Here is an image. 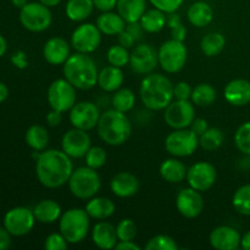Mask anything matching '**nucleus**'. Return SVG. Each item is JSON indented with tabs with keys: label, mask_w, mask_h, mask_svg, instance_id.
I'll use <instances>...</instances> for the list:
<instances>
[{
	"label": "nucleus",
	"mask_w": 250,
	"mask_h": 250,
	"mask_svg": "<svg viewBox=\"0 0 250 250\" xmlns=\"http://www.w3.org/2000/svg\"><path fill=\"white\" fill-rule=\"evenodd\" d=\"M72 159L63 150L45 149L36 160V175L39 183L49 189H56L70 180L73 172Z\"/></svg>",
	"instance_id": "obj_1"
},
{
	"label": "nucleus",
	"mask_w": 250,
	"mask_h": 250,
	"mask_svg": "<svg viewBox=\"0 0 250 250\" xmlns=\"http://www.w3.org/2000/svg\"><path fill=\"white\" fill-rule=\"evenodd\" d=\"M139 97L146 109L161 111L168 106L173 98V83L161 73L151 72L146 75L139 87Z\"/></svg>",
	"instance_id": "obj_2"
},
{
	"label": "nucleus",
	"mask_w": 250,
	"mask_h": 250,
	"mask_svg": "<svg viewBox=\"0 0 250 250\" xmlns=\"http://www.w3.org/2000/svg\"><path fill=\"white\" fill-rule=\"evenodd\" d=\"M63 77L80 90H89L98 84L99 70L89 54H71L62 65Z\"/></svg>",
	"instance_id": "obj_3"
},
{
	"label": "nucleus",
	"mask_w": 250,
	"mask_h": 250,
	"mask_svg": "<svg viewBox=\"0 0 250 250\" xmlns=\"http://www.w3.org/2000/svg\"><path fill=\"white\" fill-rule=\"evenodd\" d=\"M97 131L100 139L107 146H120L131 137L132 124L125 112L112 107L100 115Z\"/></svg>",
	"instance_id": "obj_4"
},
{
	"label": "nucleus",
	"mask_w": 250,
	"mask_h": 250,
	"mask_svg": "<svg viewBox=\"0 0 250 250\" xmlns=\"http://www.w3.org/2000/svg\"><path fill=\"white\" fill-rule=\"evenodd\" d=\"M90 229V216L85 209L71 208L62 212L59 220V231L68 244H78L87 238Z\"/></svg>",
	"instance_id": "obj_5"
},
{
	"label": "nucleus",
	"mask_w": 250,
	"mask_h": 250,
	"mask_svg": "<svg viewBox=\"0 0 250 250\" xmlns=\"http://www.w3.org/2000/svg\"><path fill=\"white\" fill-rule=\"evenodd\" d=\"M97 171L87 165L75 168L67 182L71 194L81 200L95 197L102 189V178Z\"/></svg>",
	"instance_id": "obj_6"
},
{
	"label": "nucleus",
	"mask_w": 250,
	"mask_h": 250,
	"mask_svg": "<svg viewBox=\"0 0 250 250\" xmlns=\"http://www.w3.org/2000/svg\"><path fill=\"white\" fill-rule=\"evenodd\" d=\"M159 66L166 73H177L186 66L188 60L187 46L183 42L168 39L158 49Z\"/></svg>",
	"instance_id": "obj_7"
},
{
	"label": "nucleus",
	"mask_w": 250,
	"mask_h": 250,
	"mask_svg": "<svg viewBox=\"0 0 250 250\" xmlns=\"http://www.w3.org/2000/svg\"><path fill=\"white\" fill-rule=\"evenodd\" d=\"M20 22L27 31L39 33L44 32L53 23V14L50 7L39 1L27 2L20 9Z\"/></svg>",
	"instance_id": "obj_8"
},
{
	"label": "nucleus",
	"mask_w": 250,
	"mask_h": 250,
	"mask_svg": "<svg viewBox=\"0 0 250 250\" xmlns=\"http://www.w3.org/2000/svg\"><path fill=\"white\" fill-rule=\"evenodd\" d=\"M199 148V137L190 128L173 129L165 138V149L171 156L187 158Z\"/></svg>",
	"instance_id": "obj_9"
},
{
	"label": "nucleus",
	"mask_w": 250,
	"mask_h": 250,
	"mask_svg": "<svg viewBox=\"0 0 250 250\" xmlns=\"http://www.w3.org/2000/svg\"><path fill=\"white\" fill-rule=\"evenodd\" d=\"M46 99L50 109L58 110L60 112H68L73 105L77 103L76 87L71 84L65 77L53 81L49 85Z\"/></svg>",
	"instance_id": "obj_10"
},
{
	"label": "nucleus",
	"mask_w": 250,
	"mask_h": 250,
	"mask_svg": "<svg viewBox=\"0 0 250 250\" xmlns=\"http://www.w3.org/2000/svg\"><path fill=\"white\" fill-rule=\"evenodd\" d=\"M102 34L97 24L83 22L72 32L70 44L77 53L92 54L102 44Z\"/></svg>",
	"instance_id": "obj_11"
},
{
	"label": "nucleus",
	"mask_w": 250,
	"mask_h": 250,
	"mask_svg": "<svg viewBox=\"0 0 250 250\" xmlns=\"http://www.w3.org/2000/svg\"><path fill=\"white\" fill-rule=\"evenodd\" d=\"M164 111V120L172 129L189 128L195 119V105L190 100L173 99Z\"/></svg>",
	"instance_id": "obj_12"
},
{
	"label": "nucleus",
	"mask_w": 250,
	"mask_h": 250,
	"mask_svg": "<svg viewBox=\"0 0 250 250\" xmlns=\"http://www.w3.org/2000/svg\"><path fill=\"white\" fill-rule=\"evenodd\" d=\"M36 221L33 210L26 207H16L5 214L4 227L11 236L22 237L33 229Z\"/></svg>",
	"instance_id": "obj_13"
},
{
	"label": "nucleus",
	"mask_w": 250,
	"mask_h": 250,
	"mask_svg": "<svg viewBox=\"0 0 250 250\" xmlns=\"http://www.w3.org/2000/svg\"><path fill=\"white\" fill-rule=\"evenodd\" d=\"M158 50L146 43L134 46L129 55V67L137 75H149L158 67Z\"/></svg>",
	"instance_id": "obj_14"
},
{
	"label": "nucleus",
	"mask_w": 250,
	"mask_h": 250,
	"mask_svg": "<svg viewBox=\"0 0 250 250\" xmlns=\"http://www.w3.org/2000/svg\"><path fill=\"white\" fill-rule=\"evenodd\" d=\"M68 112H70L68 119L72 127L83 129V131H90L95 128L102 115L97 104L87 102V100L76 103Z\"/></svg>",
	"instance_id": "obj_15"
},
{
	"label": "nucleus",
	"mask_w": 250,
	"mask_h": 250,
	"mask_svg": "<svg viewBox=\"0 0 250 250\" xmlns=\"http://www.w3.org/2000/svg\"><path fill=\"white\" fill-rule=\"evenodd\" d=\"M217 180L216 167L209 161H198L187 171L188 186L199 192H207Z\"/></svg>",
	"instance_id": "obj_16"
},
{
	"label": "nucleus",
	"mask_w": 250,
	"mask_h": 250,
	"mask_svg": "<svg viewBox=\"0 0 250 250\" xmlns=\"http://www.w3.org/2000/svg\"><path fill=\"white\" fill-rule=\"evenodd\" d=\"M92 146V139L88 131L72 127L65 132L61 139V150L65 151L71 159L84 158Z\"/></svg>",
	"instance_id": "obj_17"
},
{
	"label": "nucleus",
	"mask_w": 250,
	"mask_h": 250,
	"mask_svg": "<svg viewBox=\"0 0 250 250\" xmlns=\"http://www.w3.org/2000/svg\"><path fill=\"white\" fill-rule=\"evenodd\" d=\"M176 209L186 219H195L204 210L202 192L192 187L183 188L176 195Z\"/></svg>",
	"instance_id": "obj_18"
},
{
	"label": "nucleus",
	"mask_w": 250,
	"mask_h": 250,
	"mask_svg": "<svg viewBox=\"0 0 250 250\" xmlns=\"http://www.w3.org/2000/svg\"><path fill=\"white\" fill-rule=\"evenodd\" d=\"M241 234L231 226H217L210 232L209 243L216 250H236L241 247Z\"/></svg>",
	"instance_id": "obj_19"
},
{
	"label": "nucleus",
	"mask_w": 250,
	"mask_h": 250,
	"mask_svg": "<svg viewBox=\"0 0 250 250\" xmlns=\"http://www.w3.org/2000/svg\"><path fill=\"white\" fill-rule=\"evenodd\" d=\"M71 44L61 37L48 39L43 46V58L54 66L63 65L71 55Z\"/></svg>",
	"instance_id": "obj_20"
},
{
	"label": "nucleus",
	"mask_w": 250,
	"mask_h": 250,
	"mask_svg": "<svg viewBox=\"0 0 250 250\" xmlns=\"http://www.w3.org/2000/svg\"><path fill=\"white\" fill-rule=\"evenodd\" d=\"M141 182L136 175L127 171L116 173L110 181V189L117 198H131L138 193Z\"/></svg>",
	"instance_id": "obj_21"
},
{
	"label": "nucleus",
	"mask_w": 250,
	"mask_h": 250,
	"mask_svg": "<svg viewBox=\"0 0 250 250\" xmlns=\"http://www.w3.org/2000/svg\"><path fill=\"white\" fill-rule=\"evenodd\" d=\"M224 97L233 106H244L250 103V82L243 78L229 81L224 89Z\"/></svg>",
	"instance_id": "obj_22"
},
{
	"label": "nucleus",
	"mask_w": 250,
	"mask_h": 250,
	"mask_svg": "<svg viewBox=\"0 0 250 250\" xmlns=\"http://www.w3.org/2000/svg\"><path fill=\"white\" fill-rule=\"evenodd\" d=\"M92 241L97 248L103 250L115 249L119 238H117L116 227L106 221H99L92 229Z\"/></svg>",
	"instance_id": "obj_23"
},
{
	"label": "nucleus",
	"mask_w": 250,
	"mask_h": 250,
	"mask_svg": "<svg viewBox=\"0 0 250 250\" xmlns=\"http://www.w3.org/2000/svg\"><path fill=\"white\" fill-rule=\"evenodd\" d=\"M84 209L90 216V219L103 221V220H107L114 215V212L116 211V205L110 198L95 195V197L88 199Z\"/></svg>",
	"instance_id": "obj_24"
},
{
	"label": "nucleus",
	"mask_w": 250,
	"mask_h": 250,
	"mask_svg": "<svg viewBox=\"0 0 250 250\" xmlns=\"http://www.w3.org/2000/svg\"><path fill=\"white\" fill-rule=\"evenodd\" d=\"M187 166L178 158H168L161 163L159 173L168 183H181L187 178Z\"/></svg>",
	"instance_id": "obj_25"
},
{
	"label": "nucleus",
	"mask_w": 250,
	"mask_h": 250,
	"mask_svg": "<svg viewBox=\"0 0 250 250\" xmlns=\"http://www.w3.org/2000/svg\"><path fill=\"white\" fill-rule=\"evenodd\" d=\"M187 19L192 26L197 28H203L208 26L214 20V9L207 1H195L188 7Z\"/></svg>",
	"instance_id": "obj_26"
},
{
	"label": "nucleus",
	"mask_w": 250,
	"mask_h": 250,
	"mask_svg": "<svg viewBox=\"0 0 250 250\" xmlns=\"http://www.w3.org/2000/svg\"><path fill=\"white\" fill-rule=\"evenodd\" d=\"M125 82V75L122 72V68L116 66L109 65L106 67L102 68L98 76V85L102 88L104 92L114 93L122 87Z\"/></svg>",
	"instance_id": "obj_27"
},
{
	"label": "nucleus",
	"mask_w": 250,
	"mask_h": 250,
	"mask_svg": "<svg viewBox=\"0 0 250 250\" xmlns=\"http://www.w3.org/2000/svg\"><path fill=\"white\" fill-rule=\"evenodd\" d=\"M34 217L41 224L50 225L59 221L62 215L60 204L53 199H43L33 208Z\"/></svg>",
	"instance_id": "obj_28"
},
{
	"label": "nucleus",
	"mask_w": 250,
	"mask_h": 250,
	"mask_svg": "<svg viewBox=\"0 0 250 250\" xmlns=\"http://www.w3.org/2000/svg\"><path fill=\"white\" fill-rule=\"evenodd\" d=\"M98 28L105 36H119L126 28V21L121 17L119 12L106 11L102 12L98 16L97 23Z\"/></svg>",
	"instance_id": "obj_29"
},
{
	"label": "nucleus",
	"mask_w": 250,
	"mask_h": 250,
	"mask_svg": "<svg viewBox=\"0 0 250 250\" xmlns=\"http://www.w3.org/2000/svg\"><path fill=\"white\" fill-rule=\"evenodd\" d=\"M146 1L148 0H117L116 10L126 23L139 22L146 11Z\"/></svg>",
	"instance_id": "obj_30"
},
{
	"label": "nucleus",
	"mask_w": 250,
	"mask_h": 250,
	"mask_svg": "<svg viewBox=\"0 0 250 250\" xmlns=\"http://www.w3.org/2000/svg\"><path fill=\"white\" fill-rule=\"evenodd\" d=\"M93 0H67L65 14L72 22H84L94 11Z\"/></svg>",
	"instance_id": "obj_31"
},
{
	"label": "nucleus",
	"mask_w": 250,
	"mask_h": 250,
	"mask_svg": "<svg viewBox=\"0 0 250 250\" xmlns=\"http://www.w3.org/2000/svg\"><path fill=\"white\" fill-rule=\"evenodd\" d=\"M166 16L167 14L155 7L149 10L146 9V11L139 20V23L146 33H159L166 26Z\"/></svg>",
	"instance_id": "obj_32"
},
{
	"label": "nucleus",
	"mask_w": 250,
	"mask_h": 250,
	"mask_svg": "<svg viewBox=\"0 0 250 250\" xmlns=\"http://www.w3.org/2000/svg\"><path fill=\"white\" fill-rule=\"evenodd\" d=\"M26 143L32 150L43 151L48 148L49 144V133L45 127L41 125H33L29 127L24 134Z\"/></svg>",
	"instance_id": "obj_33"
},
{
	"label": "nucleus",
	"mask_w": 250,
	"mask_h": 250,
	"mask_svg": "<svg viewBox=\"0 0 250 250\" xmlns=\"http://www.w3.org/2000/svg\"><path fill=\"white\" fill-rule=\"evenodd\" d=\"M226 46V38L220 32H210L203 37L200 42V49L208 58L220 55Z\"/></svg>",
	"instance_id": "obj_34"
},
{
	"label": "nucleus",
	"mask_w": 250,
	"mask_h": 250,
	"mask_svg": "<svg viewBox=\"0 0 250 250\" xmlns=\"http://www.w3.org/2000/svg\"><path fill=\"white\" fill-rule=\"evenodd\" d=\"M217 98L216 89L210 83H199L193 88L190 102L195 106L205 107L214 104Z\"/></svg>",
	"instance_id": "obj_35"
},
{
	"label": "nucleus",
	"mask_w": 250,
	"mask_h": 250,
	"mask_svg": "<svg viewBox=\"0 0 250 250\" xmlns=\"http://www.w3.org/2000/svg\"><path fill=\"white\" fill-rule=\"evenodd\" d=\"M111 105L114 109L121 112H128L136 105V94L129 88H120L114 92L111 98Z\"/></svg>",
	"instance_id": "obj_36"
},
{
	"label": "nucleus",
	"mask_w": 250,
	"mask_h": 250,
	"mask_svg": "<svg viewBox=\"0 0 250 250\" xmlns=\"http://www.w3.org/2000/svg\"><path fill=\"white\" fill-rule=\"evenodd\" d=\"M224 132L217 127H209L199 136V146L205 151H215L224 143Z\"/></svg>",
	"instance_id": "obj_37"
},
{
	"label": "nucleus",
	"mask_w": 250,
	"mask_h": 250,
	"mask_svg": "<svg viewBox=\"0 0 250 250\" xmlns=\"http://www.w3.org/2000/svg\"><path fill=\"white\" fill-rule=\"evenodd\" d=\"M232 205L238 214L250 216V185H244L234 192Z\"/></svg>",
	"instance_id": "obj_38"
},
{
	"label": "nucleus",
	"mask_w": 250,
	"mask_h": 250,
	"mask_svg": "<svg viewBox=\"0 0 250 250\" xmlns=\"http://www.w3.org/2000/svg\"><path fill=\"white\" fill-rule=\"evenodd\" d=\"M129 55L131 53L128 49L117 44V45L110 46L106 53V60L109 65L122 68L126 65H129Z\"/></svg>",
	"instance_id": "obj_39"
},
{
	"label": "nucleus",
	"mask_w": 250,
	"mask_h": 250,
	"mask_svg": "<svg viewBox=\"0 0 250 250\" xmlns=\"http://www.w3.org/2000/svg\"><path fill=\"white\" fill-rule=\"evenodd\" d=\"M146 250H178L177 242L167 234H156L151 237L146 244Z\"/></svg>",
	"instance_id": "obj_40"
},
{
	"label": "nucleus",
	"mask_w": 250,
	"mask_h": 250,
	"mask_svg": "<svg viewBox=\"0 0 250 250\" xmlns=\"http://www.w3.org/2000/svg\"><path fill=\"white\" fill-rule=\"evenodd\" d=\"M234 143L242 154L250 156V121L244 122L237 128L234 133Z\"/></svg>",
	"instance_id": "obj_41"
},
{
	"label": "nucleus",
	"mask_w": 250,
	"mask_h": 250,
	"mask_svg": "<svg viewBox=\"0 0 250 250\" xmlns=\"http://www.w3.org/2000/svg\"><path fill=\"white\" fill-rule=\"evenodd\" d=\"M85 165L94 170H99L106 164L107 154L106 150L102 146H90L89 150L87 151L84 156Z\"/></svg>",
	"instance_id": "obj_42"
},
{
	"label": "nucleus",
	"mask_w": 250,
	"mask_h": 250,
	"mask_svg": "<svg viewBox=\"0 0 250 250\" xmlns=\"http://www.w3.org/2000/svg\"><path fill=\"white\" fill-rule=\"evenodd\" d=\"M116 233L119 241H134L138 233L136 222L131 219H122L117 224Z\"/></svg>",
	"instance_id": "obj_43"
},
{
	"label": "nucleus",
	"mask_w": 250,
	"mask_h": 250,
	"mask_svg": "<svg viewBox=\"0 0 250 250\" xmlns=\"http://www.w3.org/2000/svg\"><path fill=\"white\" fill-rule=\"evenodd\" d=\"M67 241L60 232L49 234L45 241H44V248L46 250H65L67 249Z\"/></svg>",
	"instance_id": "obj_44"
},
{
	"label": "nucleus",
	"mask_w": 250,
	"mask_h": 250,
	"mask_svg": "<svg viewBox=\"0 0 250 250\" xmlns=\"http://www.w3.org/2000/svg\"><path fill=\"white\" fill-rule=\"evenodd\" d=\"M155 9L161 10L165 14H171V12H176L185 0H148Z\"/></svg>",
	"instance_id": "obj_45"
},
{
	"label": "nucleus",
	"mask_w": 250,
	"mask_h": 250,
	"mask_svg": "<svg viewBox=\"0 0 250 250\" xmlns=\"http://www.w3.org/2000/svg\"><path fill=\"white\" fill-rule=\"evenodd\" d=\"M193 88L188 82H178L173 84V98L177 100H190Z\"/></svg>",
	"instance_id": "obj_46"
},
{
	"label": "nucleus",
	"mask_w": 250,
	"mask_h": 250,
	"mask_svg": "<svg viewBox=\"0 0 250 250\" xmlns=\"http://www.w3.org/2000/svg\"><path fill=\"white\" fill-rule=\"evenodd\" d=\"M93 4L100 12L114 11V9H116L117 0H93Z\"/></svg>",
	"instance_id": "obj_47"
},
{
	"label": "nucleus",
	"mask_w": 250,
	"mask_h": 250,
	"mask_svg": "<svg viewBox=\"0 0 250 250\" xmlns=\"http://www.w3.org/2000/svg\"><path fill=\"white\" fill-rule=\"evenodd\" d=\"M11 62L14 63L15 67L17 68H26L28 65V60H27V55L24 51L17 50L12 54Z\"/></svg>",
	"instance_id": "obj_48"
},
{
	"label": "nucleus",
	"mask_w": 250,
	"mask_h": 250,
	"mask_svg": "<svg viewBox=\"0 0 250 250\" xmlns=\"http://www.w3.org/2000/svg\"><path fill=\"white\" fill-rule=\"evenodd\" d=\"M189 128L197 134L198 137L202 136L204 132H207V129L209 128V125H208V121L205 119H200V117H195L194 121L192 122V125L189 126Z\"/></svg>",
	"instance_id": "obj_49"
},
{
	"label": "nucleus",
	"mask_w": 250,
	"mask_h": 250,
	"mask_svg": "<svg viewBox=\"0 0 250 250\" xmlns=\"http://www.w3.org/2000/svg\"><path fill=\"white\" fill-rule=\"evenodd\" d=\"M117 37H119L120 45L125 46V48H127V49L133 48L134 44H136V42H137L136 39H134V37L132 36L128 31H126V28H125L124 31H122Z\"/></svg>",
	"instance_id": "obj_50"
},
{
	"label": "nucleus",
	"mask_w": 250,
	"mask_h": 250,
	"mask_svg": "<svg viewBox=\"0 0 250 250\" xmlns=\"http://www.w3.org/2000/svg\"><path fill=\"white\" fill-rule=\"evenodd\" d=\"M45 120H46V124H48V126L58 127L59 125L62 122V112L58 111V110L51 109L50 111L46 114Z\"/></svg>",
	"instance_id": "obj_51"
},
{
	"label": "nucleus",
	"mask_w": 250,
	"mask_h": 250,
	"mask_svg": "<svg viewBox=\"0 0 250 250\" xmlns=\"http://www.w3.org/2000/svg\"><path fill=\"white\" fill-rule=\"evenodd\" d=\"M170 31H171V38L176 39V41L185 42L186 37H187V28H186L182 23L178 24V26L172 27V28H170Z\"/></svg>",
	"instance_id": "obj_52"
},
{
	"label": "nucleus",
	"mask_w": 250,
	"mask_h": 250,
	"mask_svg": "<svg viewBox=\"0 0 250 250\" xmlns=\"http://www.w3.org/2000/svg\"><path fill=\"white\" fill-rule=\"evenodd\" d=\"M11 246V234L5 227L0 226V250H6Z\"/></svg>",
	"instance_id": "obj_53"
},
{
	"label": "nucleus",
	"mask_w": 250,
	"mask_h": 250,
	"mask_svg": "<svg viewBox=\"0 0 250 250\" xmlns=\"http://www.w3.org/2000/svg\"><path fill=\"white\" fill-rule=\"evenodd\" d=\"M126 31H128L134 37L136 41H139L142 38V34H143L144 29L139 22H132V23L126 24Z\"/></svg>",
	"instance_id": "obj_54"
},
{
	"label": "nucleus",
	"mask_w": 250,
	"mask_h": 250,
	"mask_svg": "<svg viewBox=\"0 0 250 250\" xmlns=\"http://www.w3.org/2000/svg\"><path fill=\"white\" fill-rule=\"evenodd\" d=\"M115 249L117 250H141L142 248L134 241H119Z\"/></svg>",
	"instance_id": "obj_55"
},
{
	"label": "nucleus",
	"mask_w": 250,
	"mask_h": 250,
	"mask_svg": "<svg viewBox=\"0 0 250 250\" xmlns=\"http://www.w3.org/2000/svg\"><path fill=\"white\" fill-rule=\"evenodd\" d=\"M181 23H182V21H181V16L177 14V11L167 14V16H166V26L168 28H172V27L178 26Z\"/></svg>",
	"instance_id": "obj_56"
},
{
	"label": "nucleus",
	"mask_w": 250,
	"mask_h": 250,
	"mask_svg": "<svg viewBox=\"0 0 250 250\" xmlns=\"http://www.w3.org/2000/svg\"><path fill=\"white\" fill-rule=\"evenodd\" d=\"M241 248L244 250H250V229L244 233V236L241 239Z\"/></svg>",
	"instance_id": "obj_57"
},
{
	"label": "nucleus",
	"mask_w": 250,
	"mask_h": 250,
	"mask_svg": "<svg viewBox=\"0 0 250 250\" xmlns=\"http://www.w3.org/2000/svg\"><path fill=\"white\" fill-rule=\"evenodd\" d=\"M9 97V89H7L6 84H4L2 82H0V103L5 102Z\"/></svg>",
	"instance_id": "obj_58"
},
{
	"label": "nucleus",
	"mask_w": 250,
	"mask_h": 250,
	"mask_svg": "<svg viewBox=\"0 0 250 250\" xmlns=\"http://www.w3.org/2000/svg\"><path fill=\"white\" fill-rule=\"evenodd\" d=\"M7 50V43H6V39L0 34V58L4 56V54L6 53Z\"/></svg>",
	"instance_id": "obj_59"
},
{
	"label": "nucleus",
	"mask_w": 250,
	"mask_h": 250,
	"mask_svg": "<svg viewBox=\"0 0 250 250\" xmlns=\"http://www.w3.org/2000/svg\"><path fill=\"white\" fill-rule=\"evenodd\" d=\"M38 1L42 2V4H44L45 6H48V7H55V6H58V5L60 4L62 0H38Z\"/></svg>",
	"instance_id": "obj_60"
},
{
	"label": "nucleus",
	"mask_w": 250,
	"mask_h": 250,
	"mask_svg": "<svg viewBox=\"0 0 250 250\" xmlns=\"http://www.w3.org/2000/svg\"><path fill=\"white\" fill-rule=\"evenodd\" d=\"M11 2L14 6L17 7V9H22L28 1H27V0H11Z\"/></svg>",
	"instance_id": "obj_61"
}]
</instances>
